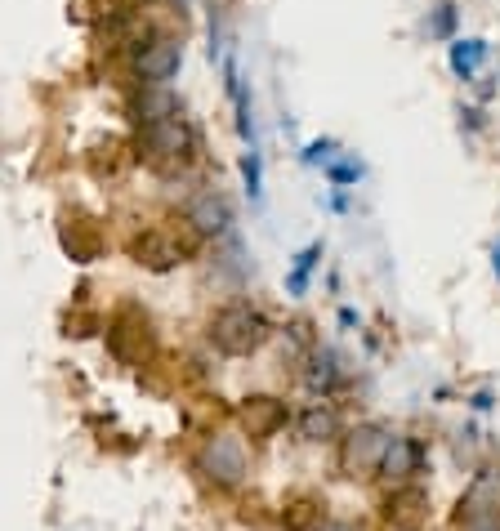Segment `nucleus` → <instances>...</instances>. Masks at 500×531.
<instances>
[{"label":"nucleus","mask_w":500,"mask_h":531,"mask_svg":"<svg viewBox=\"0 0 500 531\" xmlns=\"http://www.w3.org/2000/svg\"><path fill=\"white\" fill-rule=\"evenodd\" d=\"M210 344L224 357H250L273 340V322L264 317V308H255L250 299H233L210 317Z\"/></svg>","instance_id":"obj_1"},{"label":"nucleus","mask_w":500,"mask_h":531,"mask_svg":"<svg viewBox=\"0 0 500 531\" xmlns=\"http://www.w3.org/2000/svg\"><path fill=\"white\" fill-rule=\"evenodd\" d=\"M143 161H148L152 170H166V175H175V170H188L192 157H197V130L175 112H166V117H148L143 121Z\"/></svg>","instance_id":"obj_2"},{"label":"nucleus","mask_w":500,"mask_h":531,"mask_svg":"<svg viewBox=\"0 0 500 531\" xmlns=\"http://www.w3.org/2000/svg\"><path fill=\"white\" fill-rule=\"evenodd\" d=\"M197 473L219 491H237L250 478V451L237 433H210L197 451Z\"/></svg>","instance_id":"obj_3"},{"label":"nucleus","mask_w":500,"mask_h":531,"mask_svg":"<svg viewBox=\"0 0 500 531\" xmlns=\"http://www.w3.org/2000/svg\"><path fill=\"white\" fill-rule=\"evenodd\" d=\"M456 531H500V469L487 465L469 478L456 505Z\"/></svg>","instance_id":"obj_4"},{"label":"nucleus","mask_w":500,"mask_h":531,"mask_svg":"<svg viewBox=\"0 0 500 531\" xmlns=\"http://www.w3.org/2000/svg\"><path fill=\"white\" fill-rule=\"evenodd\" d=\"M393 442V424L384 420H362L353 424L340 438V473L344 478H362V473H375L384 460V447Z\"/></svg>","instance_id":"obj_5"},{"label":"nucleus","mask_w":500,"mask_h":531,"mask_svg":"<svg viewBox=\"0 0 500 531\" xmlns=\"http://www.w3.org/2000/svg\"><path fill=\"white\" fill-rule=\"evenodd\" d=\"M420 469H425V442L411 438V433H393V442L384 447V460L375 473L384 482H393V487H407Z\"/></svg>","instance_id":"obj_6"},{"label":"nucleus","mask_w":500,"mask_h":531,"mask_svg":"<svg viewBox=\"0 0 500 531\" xmlns=\"http://www.w3.org/2000/svg\"><path fill=\"white\" fill-rule=\"evenodd\" d=\"M134 67H139L143 85H170L179 76V67H184V45L170 41V36H157V41H148L139 50Z\"/></svg>","instance_id":"obj_7"},{"label":"nucleus","mask_w":500,"mask_h":531,"mask_svg":"<svg viewBox=\"0 0 500 531\" xmlns=\"http://www.w3.org/2000/svg\"><path fill=\"white\" fill-rule=\"evenodd\" d=\"M188 224L197 228L201 237H224L228 228H233V206L224 201V192L206 188L188 201Z\"/></svg>","instance_id":"obj_8"},{"label":"nucleus","mask_w":500,"mask_h":531,"mask_svg":"<svg viewBox=\"0 0 500 531\" xmlns=\"http://www.w3.org/2000/svg\"><path fill=\"white\" fill-rule=\"evenodd\" d=\"M237 415H242V424H246L250 438H273V433L282 429L286 420H291L286 402L282 398H268V393H255V398H246Z\"/></svg>","instance_id":"obj_9"},{"label":"nucleus","mask_w":500,"mask_h":531,"mask_svg":"<svg viewBox=\"0 0 500 531\" xmlns=\"http://www.w3.org/2000/svg\"><path fill=\"white\" fill-rule=\"evenodd\" d=\"M130 255L139 259V264H148V268H157V273H166V268H175V264H184V255H188V246L184 241H175V237H166V233H143V237H134L130 241Z\"/></svg>","instance_id":"obj_10"},{"label":"nucleus","mask_w":500,"mask_h":531,"mask_svg":"<svg viewBox=\"0 0 500 531\" xmlns=\"http://www.w3.org/2000/svg\"><path fill=\"white\" fill-rule=\"evenodd\" d=\"M487 59H492V41H487V36H456V41L447 45V67L456 81H474L487 67Z\"/></svg>","instance_id":"obj_11"},{"label":"nucleus","mask_w":500,"mask_h":531,"mask_svg":"<svg viewBox=\"0 0 500 531\" xmlns=\"http://www.w3.org/2000/svg\"><path fill=\"white\" fill-rule=\"evenodd\" d=\"M304 384L317 393V398H331L335 389L344 384V366H340V357H335L331 349H317L313 357H309V371H304Z\"/></svg>","instance_id":"obj_12"},{"label":"nucleus","mask_w":500,"mask_h":531,"mask_svg":"<svg viewBox=\"0 0 500 531\" xmlns=\"http://www.w3.org/2000/svg\"><path fill=\"white\" fill-rule=\"evenodd\" d=\"M300 438L304 442H335L340 438V415L331 402H309L300 411Z\"/></svg>","instance_id":"obj_13"},{"label":"nucleus","mask_w":500,"mask_h":531,"mask_svg":"<svg viewBox=\"0 0 500 531\" xmlns=\"http://www.w3.org/2000/svg\"><path fill=\"white\" fill-rule=\"evenodd\" d=\"M322 255H326L322 241H309V246H304L300 255L291 259V268H286V295H291V299H304V295H309L313 273H317V264H322Z\"/></svg>","instance_id":"obj_14"},{"label":"nucleus","mask_w":500,"mask_h":531,"mask_svg":"<svg viewBox=\"0 0 500 531\" xmlns=\"http://www.w3.org/2000/svg\"><path fill=\"white\" fill-rule=\"evenodd\" d=\"M322 518H326L322 500H313V496H295V500H286V505H282V527L286 531H313Z\"/></svg>","instance_id":"obj_15"},{"label":"nucleus","mask_w":500,"mask_h":531,"mask_svg":"<svg viewBox=\"0 0 500 531\" xmlns=\"http://www.w3.org/2000/svg\"><path fill=\"white\" fill-rule=\"evenodd\" d=\"M322 175H326V183H331L335 192H349V188H358V183L367 179V166L358 161V152H340V157H335Z\"/></svg>","instance_id":"obj_16"},{"label":"nucleus","mask_w":500,"mask_h":531,"mask_svg":"<svg viewBox=\"0 0 500 531\" xmlns=\"http://www.w3.org/2000/svg\"><path fill=\"white\" fill-rule=\"evenodd\" d=\"M456 23H460L456 0H438L425 27H429V36H438V41H456Z\"/></svg>","instance_id":"obj_17"},{"label":"nucleus","mask_w":500,"mask_h":531,"mask_svg":"<svg viewBox=\"0 0 500 531\" xmlns=\"http://www.w3.org/2000/svg\"><path fill=\"white\" fill-rule=\"evenodd\" d=\"M242 175H246L250 201L264 197V157H259V148H246V152H242Z\"/></svg>","instance_id":"obj_18"},{"label":"nucleus","mask_w":500,"mask_h":531,"mask_svg":"<svg viewBox=\"0 0 500 531\" xmlns=\"http://www.w3.org/2000/svg\"><path fill=\"white\" fill-rule=\"evenodd\" d=\"M335 157H340V143H335V139H313L309 148L300 152V161H304V166H322V170L331 166Z\"/></svg>","instance_id":"obj_19"},{"label":"nucleus","mask_w":500,"mask_h":531,"mask_svg":"<svg viewBox=\"0 0 500 531\" xmlns=\"http://www.w3.org/2000/svg\"><path fill=\"white\" fill-rule=\"evenodd\" d=\"M313 531H367V527H362L358 518H322Z\"/></svg>","instance_id":"obj_20"},{"label":"nucleus","mask_w":500,"mask_h":531,"mask_svg":"<svg viewBox=\"0 0 500 531\" xmlns=\"http://www.w3.org/2000/svg\"><path fill=\"white\" fill-rule=\"evenodd\" d=\"M469 407H474V411H492L496 398H492V393H474V398H469Z\"/></svg>","instance_id":"obj_21"},{"label":"nucleus","mask_w":500,"mask_h":531,"mask_svg":"<svg viewBox=\"0 0 500 531\" xmlns=\"http://www.w3.org/2000/svg\"><path fill=\"white\" fill-rule=\"evenodd\" d=\"M340 326H358V313H353V308H340Z\"/></svg>","instance_id":"obj_22"},{"label":"nucleus","mask_w":500,"mask_h":531,"mask_svg":"<svg viewBox=\"0 0 500 531\" xmlns=\"http://www.w3.org/2000/svg\"><path fill=\"white\" fill-rule=\"evenodd\" d=\"M492 273H496V282H500V237H496V246H492Z\"/></svg>","instance_id":"obj_23"}]
</instances>
